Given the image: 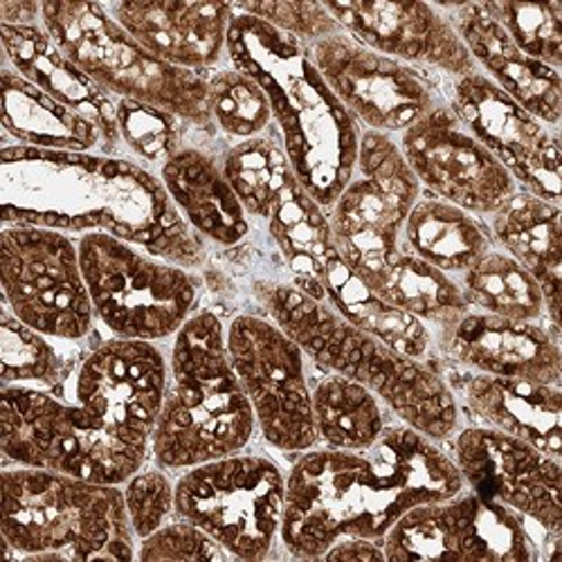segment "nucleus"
Listing matches in <instances>:
<instances>
[{
	"mask_svg": "<svg viewBox=\"0 0 562 562\" xmlns=\"http://www.w3.org/2000/svg\"><path fill=\"white\" fill-rule=\"evenodd\" d=\"M5 558L133 560L135 533L122 486L86 482L45 468L3 471Z\"/></svg>",
	"mask_w": 562,
	"mask_h": 562,
	"instance_id": "7",
	"label": "nucleus"
},
{
	"mask_svg": "<svg viewBox=\"0 0 562 562\" xmlns=\"http://www.w3.org/2000/svg\"><path fill=\"white\" fill-rule=\"evenodd\" d=\"M41 25L59 48L115 100L158 106L212 131L205 77L145 50L100 3H41Z\"/></svg>",
	"mask_w": 562,
	"mask_h": 562,
	"instance_id": "8",
	"label": "nucleus"
},
{
	"mask_svg": "<svg viewBox=\"0 0 562 562\" xmlns=\"http://www.w3.org/2000/svg\"><path fill=\"white\" fill-rule=\"evenodd\" d=\"M167 373L154 342L109 338L55 390L3 385L5 463L122 486L151 457Z\"/></svg>",
	"mask_w": 562,
	"mask_h": 562,
	"instance_id": "1",
	"label": "nucleus"
},
{
	"mask_svg": "<svg viewBox=\"0 0 562 562\" xmlns=\"http://www.w3.org/2000/svg\"><path fill=\"white\" fill-rule=\"evenodd\" d=\"M255 432L257 418L232 367L225 326L216 313L196 311L173 336L151 459L165 471H187L244 452Z\"/></svg>",
	"mask_w": 562,
	"mask_h": 562,
	"instance_id": "6",
	"label": "nucleus"
},
{
	"mask_svg": "<svg viewBox=\"0 0 562 562\" xmlns=\"http://www.w3.org/2000/svg\"><path fill=\"white\" fill-rule=\"evenodd\" d=\"M448 14L477 70L527 113L555 128L562 113L560 70H553L510 41L480 3L437 5Z\"/></svg>",
	"mask_w": 562,
	"mask_h": 562,
	"instance_id": "22",
	"label": "nucleus"
},
{
	"mask_svg": "<svg viewBox=\"0 0 562 562\" xmlns=\"http://www.w3.org/2000/svg\"><path fill=\"white\" fill-rule=\"evenodd\" d=\"M255 295L268 317L317 367L364 385L398 416L401 424L432 441L443 443L454 437L461 424L459 401L428 362L403 356L360 331L336 308L308 297L293 284L257 281Z\"/></svg>",
	"mask_w": 562,
	"mask_h": 562,
	"instance_id": "5",
	"label": "nucleus"
},
{
	"mask_svg": "<svg viewBox=\"0 0 562 562\" xmlns=\"http://www.w3.org/2000/svg\"><path fill=\"white\" fill-rule=\"evenodd\" d=\"M128 522L137 540L165 527L176 515V482L158 463L139 471L122 484Z\"/></svg>",
	"mask_w": 562,
	"mask_h": 562,
	"instance_id": "39",
	"label": "nucleus"
},
{
	"mask_svg": "<svg viewBox=\"0 0 562 562\" xmlns=\"http://www.w3.org/2000/svg\"><path fill=\"white\" fill-rule=\"evenodd\" d=\"M493 244L522 263L540 284L549 324H560V205L525 190L491 214Z\"/></svg>",
	"mask_w": 562,
	"mask_h": 562,
	"instance_id": "27",
	"label": "nucleus"
},
{
	"mask_svg": "<svg viewBox=\"0 0 562 562\" xmlns=\"http://www.w3.org/2000/svg\"><path fill=\"white\" fill-rule=\"evenodd\" d=\"M266 221L272 241L293 272V286L317 302H326L322 274L326 259L336 250L329 212L293 176L277 196Z\"/></svg>",
	"mask_w": 562,
	"mask_h": 562,
	"instance_id": "29",
	"label": "nucleus"
},
{
	"mask_svg": "<svg viewBox=\"0 0 562 562\" xmlns=\"http://www.w3.org/2000/svg\"><path fill=\"white\" fill-rule=\"evenodd\" d=\"M104 8L145 50L165 64L207 75L227 57V32L234 16V8L227 3L145 0Z\"/></svg>",
	"mask_w": 562,
	"mask_h": 562,
	"instance_id": "21",
	"label": "nucleus"
},
{
	"mask_svg": "<svg viewBox=\"0 0 562 562\" xmlns=\"http://www.w3.org/2000/svg\"><path fill=\"white\" fill-rule=\"evenodd\" d=\"M0 98L5 135L21 147L117 156L95 124L36 88L8 61L0 70Z\"/></svg>",
	"mask_w": 562,
	"mask_h": 562,
	"instance_id": "26",
	"label": "nucleus"
},
{
	"mask_svg": "<svg viewBox=\"0 0 562 562\" xmlns=\"http://www.w3.org/2000/svg\"><path fill=\"white\" fill-rule=\"evenodd\" d=\"M345 34L407 66H426L454 79L477 72L452 21L426 3H324Z\"/></svg>",
	"mask_w": 562,
	"mask_h": 562,
	"instance_id": "19",
	"label": "nucleus"
},
{
	"mask_svg": "<svg viewBox=\"0 0 562 562\" xmlns=\"http://www.w3.org/2000/svg\"><path fill=\"white\" fill-rule=\"evenodd\" d=\"M306 53L364 131L403 133L441 104L437 88L418 68L371 50L345 32L308 43Z\"/></svg>",
	"mask_w": 562,
	"mask_h": 562,
	"instance_id": "15",
	"label": "nucleus"
},
{
	"mask_svg": "<svg viewBox=\"0 0 562 562\" xmlns=\"http://www.w3.org/2000/svg\"><path fill=\"white\" fill-rule=\"evenodd\" d=\"M482 10L510 36L522 53L560 70L562 66V3H520L491 0Z\"/></svg>",
	"mask_w": 562,
	"mask_h": 562,
	"instance_id": "37",
	"label": "nucleus"
},
{
	"mask_svg": "<svg viewBox=\"0 0 562 562\" xmlns=\"http://www.w3.org/2000/svg\"><path fill=\"white\" fill-rule=\"evenodd\" d=\"M53 340L21 322L8 306L0 315V381L3 385H23L55 390L75 364Z\"/></svg>",
	"mask_w": 562,
	"mask_h": 562,
	"instance_id": "35",
	"label": "nucleus"
},
{
	"mask_svg": "<svg viewBox=\"0 0 562 562\" xmlns=\"http://www.w3.org/2000/svg\"><path fill=\"white\" fill-rule=\"evenodd\" d=\"M324 560H342V562H383L387 560L383 540L369 538H340L322 553Z\"/></svg>",
	"mask_w": 562,
	"mask_h": 562,
	"instance_id": "42",
	"label": "nucleus"
},
{
	"mask_svg": "<svg viewBox=\"0 0 562 562\" xmlns=\"http://www.w3.org/2000/svg\"><path fill=\"white\" fill-rule=\"evenodd\" d=\"M8 64L64 106L77 111L95 124L120 154L117 100L100 83L92 81L61 48L43 25H3L0 23Z\"/></svg>",
	"mask_w": 562,
	"mask_h": 562,
	"instance_id": "23",
	"label": "nucleus"
},
{
	"mask_svg": "<svg viewBox=\"0 0 562 562\" xmlns=\"http://www.w3.org/2000/svg\"><path fill=\"white\" fill-rule=\"evenodd\" d=\"M234 194L250 216L268 218L284 184L295 176L279 137H250L234 145L221 162Z\"/></svg>",
	"mask_w": 562,
	"mask_h": 562,
	"instance_id": "34",
	"label": "nucleus"
},
{
	"mask_svg": "<svg viewBox=\"0 0 562 562\" xmlns=\"http://www.w3.org/2000/svg\"><path fill=\"white\" fill-rule=\"evenodd\" d=\"M465 488L450 452L398 424L364 450H306L286 475L281 544L317 560L340 538L383 540L414 506Z\"/></svg>",
	"mask_w": 562,
	"mask_h": 562,
	"instance_id": "2",
	"label": "nucleus"
},
{
	"mask_svg": "<svg viewBox=\"0 0 562 562\" xmlns=\"http://www.w3.org/2000/svg\"><path fill=\"white\" fill-rule=\"evenodd\" d=\"M0 23L41 25V3H30V0H3V3H0Z\"/></svg>",
	"mask_w": 562,
	"mask_h": 562,
	"instance_id": "43",
	"label": "nucleus"
},
{
	"mask_svg": "<svg viewBox=\"0 0 562 562\" xmlns=\"http://www.w3.org/2000/svg\"><path fill=\"white\" fill-rule=\"evenodd\" d=\"M232 8L234 12L259 19L279 32L300 38L304 45L342 32L324 3H311V0H266V3H237Z\"/></svg>",
	"mask_w": 562,
	"mask_h": 562,
	"instance_id": "40",
	"label": "nucleus"
},
{
	"mask_svg": "<svg viewBox=\"0 0 562 562\" xmlns=\"http://www.w3.org/2000/svg\"><path fill=\"white\" fill-rule=\"evenodd\" d=\"M0 160L3 225L106 232L187 270L203 266L205 239L182 218L160 176L143 165L21 145H5Z\"/></svg>",
	"mask_w": 562,
	"mask_h": 562,
	"instance_id": "3",
	"label": "nucleus"
},
{
	"mask_svg": "<svg viewBox=\"0 0 562 562\" xmlns=\"http://www.w3.org/2000/svg\"><path fill=\"white\" fill-rule=\"evenodd\" d=\"M457 284L471 311L522 322L547 317L544 295L536 277L499 248H491L459 274Z\"/></svg>",
	"mask_w": 562,
	"mask_h": 562,
	"instance_id": "33",
	"label": "nucleus"
},
{
	"mask_svg": "<svg viewBox=\"0 0 562 562\" xmlns=\"http://www.w3.org/2000/svg\"><path fill=\"white\" fill-rule=\"evenodd\" d=\"M424 194L392 135L362 131L351 180L329 210L334 246L351 266L401 248L403 225Z\"/></svg>",
	"mask_w": 562,
	"mask_h": 562,
	"instance_id": "14",
	"label": "nucleus"
},
{
	"mask_svg": "<svg viewBox=\"0 0 562 562\" xmlns=\"http://www.w3.org/2000/svg\"><path fill=\"white\" fill-rule=\"evenodd\" d=\"M457 401L473 412L486 428L520 439L540 452L560 459L562 452V392L560 385L495 379L465 371L459 379Z\"/></svg>",
	"mask_w": 562,
	"mask_h": 562,
	"instance_id": "24",
	"label": "nucleus"
},
{
	"mask_svg": "<svg viewBox=\"0 0 562 562\" xmlns=\"http://www.w3.org/2000/svg\"><path fill=\"white\" fill-rule=\"evenodd\" d=\"M0 277L5 306L34 331L59 342H79L95 329L79 246L68 232L3 225Z\"/></svg>",
	"mask_w": 562,
	"mask_h": 562,
	"instance_id": "11",
	"label": "nucleus"
},
{
	"mask_svg": "<svg viewBox=\"0 0 562 562\" xmlns=\"http://www.w3.org/2000/svg\"><path fill=\"white\" fill-rule=\"evenodd\" d=\"M383 547L387 560L529 562L560 555V538L468 488L407 510L383 538Z\"/></svg>",
	"mask_w": 562,
	"mask_h": 562,
	"instance_id": "12",
	"label": "nucleus"
},
{
	"mask_svg": "<svg viewBox=\"0 0 562 562\" xmlns=\"http://www.w3.org/2000/svg\"><path fill=\"white\" fill-rule=\"evenodd\" d=\"M182 120L145 102L117 100V131L122 147L143 162L165 165L182 149Z\"/></svg>",
	"mask_w": 562,
	"mask_h": 562,
	"instance_id": "38",
	"label": "nucleus"
},
{
	"mask_svg": "<svg viewBox=\"0 0 562 562\" xmlns=\"http://www.w3.org/2000/svg\"><path fill=\"white\" fill-rule=\"evenodd\" d=\"M322 286L326 304L336 308L360 331L379 338L387 347L414 360H424L435 347V336L426 322L392 306L334 250L326 259Z\"/></svg>",
	"mask_w": 562,
	"mask_h": 562,
	"instance_id": "28",
	"label": "nucleus"
},
{
	"mask_svg": "<svg viewBox=\"0 0 562 562\" xmlns=\"http://www.w3.org/2000/svg\"><path fill=\"white\" fill-rule=\"evenodd\" d=\"M463 484L551 538H562V468L538 448L493 428H463L450 439Z\"/></svg>",
	"mask_w": 562,
	"mask_h": 562,
	"instance_id": "17",
	"label": "nucleus"
},
{
	"mask_svg": "<svg viewBox=\"0 0 562 562\" xmlns=\"http://www.w3.org/2000/svg\"><path fill=\"white\" fill-rule=\"evenodd\" d=\"M160 180L201 239L232 248L248 237L250 214L210 154L194 147L178 149L160 167Z\"/></svg>",
	"mask_w": 562,
	"mask_h": 562,
	"instance_id": "25",
	"label": "nucleus"
},
{
	"mask_svg": "<svg viewBox=\"0 0 562 562\" xmlns=\"http://www.w3.org/2000/svg\"><path fill=\"white\" fill-rule=\"evenodd\" d=\"M353 270L367 281L369 289L392 306L426 324L446 326L471 311L454 277L420 261L403 246L383 259L356 266Z\"/></svg>",
	"mask_w": 562,
	"mask_h": 562,
	"instance_id": "31",
	"label": "nucleus"
},
{
	"mask_svg": "<svg viewBox=\"0 0 562 562\" xmlns=\"http://www.w3.org/2000/svg\"><path fill=\"white\" fill-rule=\"evenodd\" d=\"M401 246L454 279L495 248L488 225L428 192L412 207L401 232Z\"/></svg>",
	"mask_w": 562,
	"mask_h": 562,
	"instance_id": "30",
	"label": "nucleus"
},
{
	"mask_svg": "<svg viewBox=\"0 0 562 562\" xmlns=\"http://www.w3.org/2000/svg\"><path fill=\"white\" fill-rule=\"evenodd\" d=\"M441 351L459 367L495 379L560 385L562 351L555 326L465 311L437 338Z\"/></svg>",
	"mask_w": 562,
	"mask_h": 562,
	"instance_id": "20",
	"label": "nucleus"
},
{
	"mask_svg": "<svg viewBox=\"0 0 562 562\" xmlns=\"http://www.w3.org/2000/svg\"><path fill=\"white\" fill-rule=\"evenodd\" d=\"M77 246L92 308L111 338L156 345L196 313L199 281L187 268L106 232L81 234Z\"/></svg>",
	"mask_w": 562,
	"mask_h": 562,
	"instance_id": "9",
	"label": "nucleus"
},
{
	"mask_svg": "<svg viewBox=\"0 0 562 562\" xmlns=\"http://www.w3.org/2000/svg\"><path fill=\"white\" fill-rule=\"evenodd\" d=\"M313 420L317 443L334 450H364L387 428L385 403L376 394L329 371L313 387Z\"/></svg>",
	"mask_w": 562,
	"mask_h": 562,
	"instance_id": "32",
	"label": "nucleus"
},
{
	"mask_svg": "<svg viewBox=\"0 0 562 562\" xmlns=\"http://www.w3.org/2000/svg\"><path fill=\"white\" fill-rule=\"evenodd\" d=\"M448 106L504 165L520 190L560 203L558 133L515 104L480 70L454 79Z\"/></svg>",
	"mask_w": 562,
	"mask_h": 562,
	"instance_id": "18",
	"label": "nucleus"
},
{
	"mask_svg": "<svg viewBox=\"0 0 562 562\" xmlns=\"http://www.w3.org/2000/svg\"><path fill=\"white\" fill-rule=\"evenodd\" d=\"M286 475L261 454H229L176 480V515L203 529L232 558L266 560L281 542Z\"/></svg>",
	"mask_w": 562,
	"mask_h": 562,
	"instance_id": "10",
	"label": "nucleus"
},
{
	"mask_svg": "<svg viewBox=\"0 0 562 562\" xmlns=\"http://www.w3.org/2000/svg\"><path fill=\"white\" fill-rule=\"evenodd\" d=\"M205 77L212 122L229 137L250 139L274 122L266 90L239 68H216Z\"/></svg>",
	"mask_w": 562,
	"mask_h": 562,
	"instance_id": "36",
	"label": "nucleus"
},
{
	"mask_svg": "<svg viewBox=\"0 0 562 562\" xmlns=\"http://www.w3.org/2000/svg\"><path fill=\"white\" fill-rule=\"evenodd\" d=\"M139 560H227L232 558L214 538L182 518L169 520L165 527L143 538L137 544Z\"/></svg>",
	"mask_w": 562,
	"mask_h": 562,
	"instance_id": "41",
	"label": "nucleus"
},
{
	"mask_svg": "<svg viewBox=\"0 0 562 562\" xmlns=\"http://www.w3.org/2000/svg\"><path fill=\"white\" fill-rule=\"evenodd\" d=\"M225 342L261 437L281 452L315 448L313 387L302 347L270 317L250 313L225 326Z\"/></svg>",
	"mask_w": 562,
	"mask_h": 562,
	"instance_id": "13",
	"label": "nucleus"
},
{
	"mask_svg": "<svg viewBox=\"0 0 562 562\" xmlns=\"http://www.w3.org/2000/svg\"><path fill=\"white\" fill-rule=\"evenodd\" d=\"M398 147L428 194L475 216H491L520 190L446 102L405 128Z\"/></svg>",
	"mask_w": 562,
	"mask_h": 562,
	"instance_id": "16",
	"label": "nucleus"
},
{
	"mask_svg": "<svg viewBox=\"0 0 562 562\" xmlns=\"http://www.w3.org/2000/svg\"><path fill=\"white\" fill-rule=\"evenodd\" d=\"M227 59L266 90L293 173L329 212L353 176L360 124L326 86L306 45L291 34L234 12Z\"/></svg>",
	"mask_w": 562,
	"mask_h": 562,
	"instance_id": "4",
	"label": "nucleus"
}]
</instances>
